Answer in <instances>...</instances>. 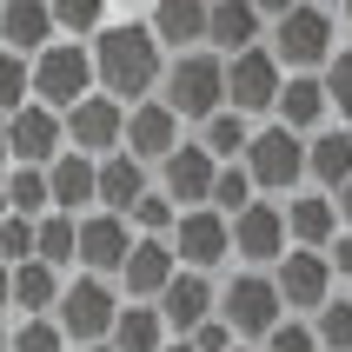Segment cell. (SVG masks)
Returning <instances> with one entry per match:
<instances>
[{
	"label": "cell",
	"mask_w": 352,
	"mask_h": 352,
	"mask_svg": "<svg viewBox=\"0 0 352 352\" xmlns=\"http://www.w3.org/2000/svg\"><path fill=\"white\" fill-rule=\"evenodd\" d=\"M87 60H94V94H107L113 107L153 100L160 47H153V34H146V20H107V27L87 40Z\"/></svg>",
	"instance_id": "cell-1"
},
{
	"label": "cell",
	"mask_w": 352,
	"mask_h": 352,
	"mask_svg": "<svg viewBox=\"0 0 352 352\" xmlns=\"http://www.w3.org/2000/svg\"><path fill=\"white\" fill-rule=\"evenodd\" d=\"M279 87H286V74H279V60L266 54V40H259L253 54L226 60V113L239 120H259L279 107Z\"/></svg>",
	"instance_id": "cell-10"
},
{
	"label": "cell",
	"mask_w": 352,
	"mask_h": 352,
	"mask_svg": "<svg viewBox=\"0 0 352 352\" xmlns=\"http://www.w3.org/2000/svg\"><path fill=\"white\" fill-rule=\"evenodd\" d=\"M60 286H67V279H60L54 266L27 259V266H14V273H7V306H14V313H27V319H54Z\"/></svg>",
	"instance_id": "cell-27"
},
{
	"label": "cell",
	"mask_w": 352,
	"mask_h": 352,
	"mask_svg": "<svg viewBox=\"0 0 352 352\" xmlns=\"http://www.w3.org/2000/svg\"><path fill=\"white\" fill-rule=\"evenodd\" d=\"M146 34H153V47L166 54H199L206 47V7H193V0H160L153 14H146Z\"/></svg>",
	"instance_id": "cell-25"
},
{
	"label": "cell",
	"mask_w": 352,
	"mask_h": 352,
	"mask_svg": "<svg viewBox=\"0 0 352 352\" xmlns=\"http://www.w3.org/2000/svg\"><path fill=\"white\" fill-rule=\"evenodd\" d=\"M34 259H40V266H54V273L67 279V266L80 259V219H67V213L34 219Z\"/></svg>",
	"instance_id": "cell-28"
},
{
	"label": "cell",
	"mask_w": 352,
	"mask_h": 352,
	"mask_svg": "<svg viewBox=\"0 0 352 352\" xmlns=\"http://www.w3.org/2000/svg\"><path fill=\"white\" fill-rule=\"evenodd\" d=\"M266 279H273L279 306H286V313H299V319H313L319 306L333 299V266H326V253H286Z\"/></svg>",
	"instance_id": "cell-14"
},
{
	"label": "cell",
	"mask_w": 352,
	"mask_h": 352,
	"mask_svg": "<svg viewBox=\"0 0 352 352\" xmlns=\"http://www.w3.org/2000/svg\"><path fill=\"white\" fill-rule=\"evenodd\" d=\"M306 179H313L319 193H339L352 179V126H319L306 140Z\"/></svg>",
	"instance_id": "cell-26"
},
{
	"label": "cell",
	"mask_w": 352,
	"mask_h": 352,
	"mask_svg": "<svg viewBox=\"0 0 352 352\" xmlns=\"http://www.w3.org/2000/svg\"><path fill=\"white\" fill-rule=\"evenodd\" d=\"M226 233H233V259H246V273H273L279 259L293 253L286 246V213H279L273 199H253L246 213H233Z\"/></svg>",
	"instance_id": "cell-9"
},
{
	"label": "cell",
	"mask_w": 352,
	"mask_h": 352,
	"mask_svg": "<svg viewBox=\"0 0 352 352\" xmlns=\"http://www.w3.org/2000/svg\"><path fill=\"white\" fill-rule=\"evenodd\" d=\"M166 246H173L179 273H206V279H213L219 266L233 259V233H226V219H219L213 206H193V213H179Z\"/></svg>",
	"instance_id": "cell-8"
},
{
	"label": "cell",
	"mask_w": 352,
	"mask_h": 352,
	"mask_svg": "<svg viewBox=\"0 0 352 352\" xmlns=\"http://www.w3.org/2000/svg\"><path fill=\"white\" fill-rule=\"evenodd\" d=\"M113 319H120V293H113V279H67L60 286V306H54V326L67 346H107V333H113Z\"/></svg>",
	"instance_id": "cell-6"
},
{
	"label": "cell",
	"mask_w": 352,
	"mask_h": 352,
	"mask_svg": "<svg viewBox=\"0 0 352 352\" xmlns=\"http://www.w3.org/2000/svg\"><path fill=\"white\" fill-rule=\"evenodd\" d=\"M339 14V47H352V7H333Z\"/></svg>",
	"instance_id": "cell-43"
},
{
	"label": "cell",
	"mask_w": 352,
	"mask_h": 352,
	"mask_svg": "<svg viewBox=\"0 0 352 352\" xmlns=\"http://www.w3.org/2000/svg\"><path fill=\"white\" fill-rule=\"evenodd\" d=\"M213 299H219V286L206 273H173V279H166V293L153 299V313H160V326H166L173 339H186L193 326L213 319Z\"/></svg>",
	"instance_id": "cell-17"
},
{
	"label": "cell",
	"mask_w": 352,
	"mask_h": 352,
	"mask_svg": "<svg viewBox=\"0 0 352 352\" xmlns=\"http://www.w3.org/2000/svg\"><path fill=\"white\" fill-rule=\"evenodd\" d=\"M0 352H7V326H0Z\"/></svg>",
	"instance_id": "cell-47"
},
{
	"label": "cell",
	"mask_w": 352,
	"mask_h": 352,
	"mask_svg": "<svg viewBox=\"0 0 352 352\" xmlns=\"http://www.w3.org/2000/svg\"><path fill=\"white\" fill-rule=\"evenodd\" d=\"M27 259H34V219H0V266H7V273H14V266H27Z\"/></svg>",
	"instance_id": "cell-38"
},
{
	"label": "cell",
	"mask_w": 352,
	"mask_h": 352,
	"mask_svg": "<svg viewBox=\"0 0 352 352\" xmlns=\"http://www.w3.org/2000/svg\"><path fill=\"white\" fill-rule=\"evenodd\" d=\"M0 313H7V266H0Z\"/></svg>",
	"instance_id": "cell-45"
},
{
	"label": "cell",
	"mask_w": 352,
	"mask_h": 352,
	"mask_svg": "<svg viewBox=\"0 0 352 352\" xmlns=\"http://www.w3.org/2000/svg\"><path fill=\"white\" fill-rule=\"evenodd\" d=\"M233 352H253V346H233Z\"/></svg>",
	"instance_id": "cell-50"
},
{
	"label": "cell",
	"mask_w": 352,
	"mask_h": 352,
	"mask_svg": "<svg viewBox=\"0 0 352 352\" xmlns=\"http://www.w3.org/2000/svg\"><path fill=\"white\" fill-rule=\"evenodd\" d=\"M306 326H313V346H319V352H352V299L333 293L313 319H306Z\"/></svg>",
	"instance_id": "cell-31"
},
{
	"label": "cell",
	"mask_w": 352,
	"mask_h": 352,
	"mask_svg": "<svg viewBox=\"0 0 352 352\" xmlns=\"http://www.w3.org/2000/svg\"><path fill=\"white\" fill-rule=\"evenodd\" d=\"M253 352H319V346H313V326H306V319H279Z\"/></svg>",
	"instance_id": "cell-39"
},
{
	"label": "cell",
	"mask_w": 352,
	"mask_h": 352,
	"mask_svg": "<svg viewBox=\"0 0 352 352\" xmlns=\"http://www.w3.org/2000/svg\"><path fill=\"white\" fill-rule=\"evenodd\" d=\"M166 346V326H160L153 306H126L120 299V319H113V333H107V352H160Z\"/></svg>",
	"instance_id": "cell-29"
},
{
	"label": "cell",
	"mask_w": 352,
	"mask_h": 352,
	"mask_svg": "<svg viewBox=\"0 0 352 352\" xmlns=\"http://www.w3.org/2000/svg\"><path fill=\"white\" fill-rule=\"evenodd\" d=\"M179 273V259L166 239H133V253H126V266H120V293H126V306H153L160 293H166V279Z\"/></svg>",
	"instance_id": "cell-18"
},
{
	"label": "cell",
	"mask_w": 352,
	"mask_h": 352,
	"mask_svg": "<svg viewBox=\"0 0 352 352\" xmlns=\"http://www.w3.org/2000/svg\"><path fill=\"white\" fill-rule=\"evenodd\" d=\"M47 14H54V40L67 34L74 47H80V34L94 40L100 27H107V7H94V0H60V7H47Z\"/></svg>",
	"instance_id": "cell-32"
},
{
	"label": "cell",
	"mask_w": 352,
	"mask_h": 352,
	"mask_svg": "<svg viewBox=\"0 0 352 352\" xmlns=\"http://www.w3.org/2000/svg\"><path fill=\"white\" fill-rule=\"evenodd\" d=\"M7 352H67L54 319H20L14 333H7Z\"/></svg>",
	"instance_id": "cell-36"
},
{
	"label": "cell",
	"mask_w": 352,
	"mask_h": 352,
	"mask_svg": "<svg viewBox=\"0 0 352 352\" xmlns=\"http://www.w3.org/2000/svg\"><path fill=\"white\" fill-rule=\"evenodd\" d=\"M213 160H206V146L199 140H179L173 153L160 160V179H153V193L173 206V213H193V206H206V193H213Z\"/></svg>",
	"instance_id": "cell-11"
},
{
	"label": "cell",
	"mask_w": 352,
	"mask_h": 352,
	"mask_svg": "<svg viewBox=\"0 0 352 352\" xmlns=\"http://www.w3.org/2000/svg\"><path fill=\"white\" fill-rule=\"evenodd\" d=\"M279 213H286V246L293 253H326L339 239V213H333L326 193H293Z\"/></svg>",
	"instance_id": "cell-20"
},
{
	"label": "cell",
	"mask_w": 352,
	"mask_h": 352,
	"mask_svg": "<svg viewBox=\"0 0 352 352\" xmlns=\"http://www.w3.org/2000/svg\"><path fill=\"white\" fill-rule=\"evenodd\" d=\"M27 94H34V107H47V113H74L80 100L94 94V60H87V40H54L47 54L27 60Z\"/></svg>",
	"instance_id": "cell-4"
},
{
	"label": "cell",
	"mask_w": 352,
	"mask_h": 352,
	"mask_svg": "<svg viewBox=\"0 0 352 352\" xmlns=\"http://www.w3.org/2000/svg\"><path fill=\"white\" fill-rule=\"evenodd\" d=\"M160 352H193V346H186V339H166V346H160Z\"/></svg>",
	"instance_id": "cell-44"
},
{
	"label": "cell",
	"mask_w": 352,
	"mask_h": 352,
	"mask_svg": "<svg viewBox=\"0 0 352 352\" xmlns=\"http://www.w3.org/2000/svg\"><path fill=\"white\" fill-rule=\"evenodd\" d=\"M326 266H333V279H352V233H339L326 246Z\"/></svg>",
	"instance_id": "cell-41"
},
{
	"label": "cell",
	"mask_w": 352,
	"mask_h": 352,
	"mask_svg": "<svg viewBox=\"0 0 352 352\" xmlns=\"http://www.w3.org/2000/svg\"><path fill=\"white\" fill-rule=\"evenodd\" d=\"M126 253H133V226L120 213H87L80 219V273L87 279H120V266H126Z\"/></svg>",
	"instance_id": "cell-16"
},
{
	"label": "cell",
	"mask_w": 352,
	"mask_h": 352,
	"mask_svg": "<svg viewBox=\"0 0 352 352\" xmlns=\"http://www.w3.org/2000/svg\"><path fill=\"white\" fill-rule=\"evenodd\" d=\"M186 346H193V352H233V333H226V326H219V313H213L206 326H193V333H186Z\"/></svg>",
	"instance_id": "cell-40"
},
{
	"label": "cell",
	"mask_w": 352,
	"mask_h": 352,
	"mask_svg": "<svg viewBox=\"0 0 352 352\" xmlns=\"http://www.w3.org/2000/svg\"><path fill=\"white\" fill-rule=\"evenodd\" d=\"M253 179H246V173H239V166H219V173H213V193H206V206H213V213L219 219H233V213H246V206H253Z\"/></svg>",
	"instance_id": "cell-33"
},
{
	"label": "cell",
	"mask_w": 352,
	"mask_h": 352,
	"mask_svg": "<svg viewBox=\"0 0 352 352\" xmlns=\"http://www.w3.org/2000/svg\"><path fill=\"white\" fill-rule=\"evenodd\" d=\"M7 126V166H34V173H47L60 153H67V133H60V113H47V107H20L14 120H0Z\"/></svg>",
	"instance_id": "cell-12"
},
{
	"label": "cell",
	"mask_w": 352,
	"mask_h": 352,
	"mask_svg": "<svg viewBox=\"0 0 352 352\" xmlns=\"http://www.w3.org/2000/svg\"><path fill=\"white\" fill-rule=\"evenodd\" d=\"M94 166L100 160H87V153H60L47 166V206L67 219H87L94 213Z\"/></svg>",
	"instance_id": "cell-21"
},
{
	"label": "cell",
	"mask_w": 352,
	"mask_h": 352,
	"mask_svg": "<svg viewBox=\"0 0 352 352\" xmlns=\"http://www.w3.org/2000/svg\"><path fill=\"white\" fill-rule=\"evenodd\" d=\"M239 173L253 179V193H259V199L293 193L299 179H306V140L266 120V126H253V146H246V160H239Z\"/></svg>",
	"instance_id": "cell-7"
},
{
	"label": "cell",
	"mask_w": 352,
	"mask_h": 352,
	"mask_svg": "<svg viewBox=\"0 0 352 352\" xmlns=\"http://www.w3.org/2000/svg\"><path fill=\"white\" fill-rule=\"evenodd\" d=\"M179 140H186V133H179V120L166 113L160 100H140V107H126V126H120V153H126V160H140L146 173H153L160 160L173 153Z\"/></svg>",
	"instance_id": "cell-15"
},
{
	"label": "cell",
	"mask_w": 352,
	"mask_h": 352,
	"mask_svg": "<svg viewBox=\"0 0 352 352\" xmlns=\"http://www.w3.org/2000/svg\"><path fill=\"white\" fill-rule=\"evenodd\" d=\"M0 166H7V126H0Z\"/></svg>",
	"instance_id": "cell-46"
},
{
	"label": "cell",
	"mask_w": 352,
	"mask_h": 352,
	"mask_svg": "<svg viewBox=\"0 0 352 352\" xmlns=\"http://www.w3.org/2000/svg\"><path fill=\"white\" fill-rule=\"evenodd\" d=\"M80 352H107V346H80Z\"/></svg>",
	"instance_id": "cell-49"
},
{
	"label": "cell",
	"mask_w": 352,
	"mask_h": 352,
	"mask_svg": "<svg viewBox=\"0 0 352 352\" xmlns=\"http://www.w3.org/2000/svg\"><path fill=\"white\" fill-rule=\"evenodd\" d=\"M266 54L279 60V74H319L339 54V14L333 7H306V0H266Z\"/></svg>",
	"instance_id": "cell-2"
},
{
	"label": "cell",
	"mask_w": 352,
	"mask_h": 352,
	"mask_svg": "<svg viewBox=\"0 0 352 352\" xmlns=\"http://www.w3.org/2000/svg\"><path fill=\"white\" fill-rule=\"evenodd\" d=\"M54 47V14L40 7V0H7L0 7V54H20V60H34Z\"/></svg>",
	"instance_id": "cell-24"
},
{
	"label": "cell",
	"mask_w": 352,
	"mask_h": 352,
	"mask_svg": "<svg viewBox=\"0 0 352 352\" xmlns=\"http://www.w3.org/2000/svg\"><path fill=\"white\" fill-rule=\"evenodd\" d=\"M193 140L206 146V160H213V166H239V160H246V146H253V120H239V113H213Z\"/></svg>",
	"instance_id": "cell-30"
},
{
	"label": "cell",
	"mask_w": 352,
	"mask_h": 352,
	"mask_svg": "<svg viewBox=\"0 0 352 352\" xmlns=\"http://www.w3.org/2000/svg\"><path fill=\"white\" fill-rule=\"evenodd\" d=\"M153 179H146V166L140 160H126V153H113V160H100L94 166V213H133L140 206V193H146Z\"/></svg>",
	"instance_id": "cell-22"
},
{
	"label": "cell",
	"mask_w": 352,
	"mask_h": 352,
	"mask_svg": "<svg viewBox=\"0 0 352 352\" xmlns=\"http://www.w3.org/2000/svg\"><path fill=\"white\" fill-rule=\"evenodd\" d=\"M153 100L179 120V126H186V120L206 126L213 113H226V60H213L206 47H199V54H173L166 67H160V94Z\"/></svg>",
	"instance_id": "cell-3"
},
{
	"label": "cell",
	"mask_w": 352,
	"mask_h": 352,
	"mask_svg": "<svg viewBox=\"0 0 352 352\" xmlns=\"http://www.w3.org/2000/svg\"><path fill=\"white\" fill-rule=\"evenodd\" d=\"M326 199H333V213H339V233H352V179L339 186V193H326Z\"/></svg>",
	"instance_id": "cell-42"
},
{
	"label": "cell",
	"mask_w": 352,
	"mask_h": 352,
	"mask_svg": "<svg viewBox=\"0 0 352 352\" xmlns=\"http://www.w3.org/2000/svg\"><path fill=\"white\" fill-rule=\"evenodd\" d=\"M173 219H179V213L153 193V186H146V193H140V206L126 213V226H133V239H173Z\"/></svg>",
	"instance_id": "cell-35"
},
{
	"label": "cell",
	"mask_w": 352,
	"mask_h": 352,
	"mask_svg": "<svg viewBox=\"0 0 352 352\" xmlns=\"http://www.w3.org/2000/svg\"><path fill=\"white\" fill-rule=\"evenodd\" d=\"M319 87H326V113L352 120V47H339V54L319 67Z\"/></svg>",
	"instance_id": "cell-34"
},
{
	"label": "cell",
	"mask_w": 352,
	"mask_h": 352,
	"mask_svg": "<svg viewBox=\"0 0 352 352\" xmlns=\"http://www.w3.org/2000/svg\"><path fill=\"white\" fill-rule=\"evenodd\" d=\"M213 313H219V326L233 333V346H259V339L286 319V306H279V293H273L266 273H233L226 286H219Z\"/></svg>",
	"instance_id": "cell-5"
},
{
	"label": "cell",
	"mask_w": 352,
	"mask_h": 352,
	"mask_svg": "<svg viewBox=\"0 0 352 352\" xmlns=\"http://www.w3.org/2000/svg\"><path fill=\"white\" fill-rule=\"evenodd\" d=\"M259 34H266V20H259V7H246V0H219V7H206V54H213V60L253 54Z\"/></svg>",
	"instance_id": "cell-19"
},
{
	"label": "cell",
	"mask_w": 352,
	"mask_h": 352,
	"mask_svg": "<svg viewBox=\"0 0 352 352\" xmlns=\"http://www.w3.org/2000/svg\"><path fill=\"white\" fill-rule=\"evenodd\" d=\"M273 126H286V133H299V140H313L319 126H326V87H319V74H286Z\"/></svg>",
	"instance_id": "cell-23"
},
{
	"label": "cell",
	"mask_w": 352,
	"mask_h": 352,
	"mask_svg": "<svg viewBox=\"0 0 352 352\" xmlns=\"http://www.w3.org/2000/svg\"><path fill=\"white\" fill-rule=\"evenodd\" d=\"M27 100H34V94H27V60H20V54H0V120H14Z\"/></svg>",
	"instance_id": "cell-37"
},
{
	"label": "cell",
	"mask_w": 352,
	"mask_h": 352,
	"mask_svg": "<svg viewBox=\"0 0 352 352\" xmlns=\"http://www.w3.org/2000/svg\"><path fill=\"white\" fill-rule=\"evenodd\" d=\"M120 126H126V107H113L107 94H87L74 113H60L67 153H87V160H113L120 153Z\"/></svg>",
	"instance_id": "cell-13"
},
{
	"label": "cell",
	"mask_w": 352,
	"mask_h": 352,
	"mask_svg": "<svg viewBox=\"0 0 352 352\" xmlns=\"http://www.w3.org/2000/svg\"><path fill=\"white\" fill-rule=\"evenodd\" d=\"M0 219H7V193H0Z\"/></svg>",
	"instance_id": "cell-48"
}]
</instances>
